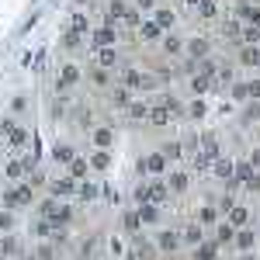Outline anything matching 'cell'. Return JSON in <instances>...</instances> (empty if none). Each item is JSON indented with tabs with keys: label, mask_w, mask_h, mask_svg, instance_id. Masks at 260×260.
Wrapping results in <instances>:
<instances>
[{
	"label": "cell",
	"mask_w": 260,
	"mask_h": 260,
	"mask_svg": "<svg viewBox=\"0 0 260 260\" xmlns=\"http://www.w3.org/2000/svg\"><path fill=\"white\" fill-rule=\"evenodd\" d=\"M90 49H94V52H98V49H118V31L108 28V24H98L94 35H90Z\"/></svg>",
	"instance_id": "obj_1"
},
{
	"label": "cell",
	"mask_w": 260,
	"mask_h": 260,
	"mask_svg": "<svg viewBox=\"0 0 260 260\" xmlns=\"http://www.w3.org/2000/svg\"><path fill=\"white\" fill-rule=\"evenodd\" d=\"M184 56L187 59H208L212 56V39H205V35H194V39H187L184 42Z\"/></svg>",
	"instance_id": "obj_2"
},
{
	"label": "cell",
	"mask_w": 260,
	"mask_h": 260,
	"mask_svg": "<svg viewBox=\"0 0 260 260\" xmlns=\"http://www.w3.org/2000/svg\"><path fill=\"white\" fill-rule=\"evenodd\" d=\"M163 170H167V156H163L160 149L146 153V160H139V174H153V177H160Z\"/></svg>",
	"instance_id": "obj_3"
},
{
	"label": "cell",
	"mask_w": 260,
	"mask_h": 260,
	"mask_svg": "<svg viewBox=\"0 0 260 260\" xmlns=\"http://www.w3.org/2000/svg\"><path fill=\"white\" fill-rule=\"evenodd\" d=\"M174 115L163 108V104H156V101H149V118H146V125H153V128H167V125H174Z\"/></svg>",
	"instance_id": "obj_4"
},
{
	"label": "cell",
	"mask_w": 260,
	"mask_h": 260,
	"mask_svg": "<svg viewBox=\"0 0 260 260\" xmlns=\"http://www.w3.org/2000/svg\"><path fill=\"white\" fill-rule=\"evenodd\" d=\"M236 66L260 70V49L257 45H236Z\"/></svg>",
	"instance_id": "obj_5"
},
{
	"label": "cell",
	"mask_w": 260,
	"mask_h": 260,
	"mask_svg": "<svg viewBox=\"0 0 260 260\" xmlns=\"http://www.w3.org/2000/svg\"><path fill=\"white\" fill-rule=\"evenodd\" d=\"M194 11H198V21H201V24H219V21H222L219 0H201Z\"/></svg>",
	"instance_id": "obj_6"
},
{
	"label": "cell",
	"mask_w": 260,
	"mask_h": 260,
	"mask_svg": "<svg viewBox=\"0 0 260 260\" xmlns=\"http://www.w3.org/2000/svg\"><path fill=\"white\" fill-rule=\"evenodd\" d=\"M163 35H167V31H163V28H160L153 18H146V21L139 24V42H146V45H160Z\"/></svg>",
	"instance_id": "obj_7"
},
{
	"label": "cell",
	"mask_w": 260,
	"mask_h": 260,
	"mask_svg": "<svg viewBox=\"0 0 260 260\" xmlns=\"http://www.w3.org/2000/svg\"><path fill=\"white\" fill-rule=\"evenodd\" d=\"M160 52H163V56H170V59L184 56V39H180L177 31H167V35L160 39Z\"/></svg>",
	"instance_id": "obj_8"
},
{
	"label": "cell",
	"mask_w": 260,
	"mask_h": 260,
	"mask_svg": "<svg viewBox=\"0 0 260 260\" xmlns=\"http://www.w3.org/2000/svg\"><path fill=\"white\" fill-rule=\"evenodd\" d=\"M149 18L156 21V24H160L163 31H174V28H177V21H180V14L174 11V7H156V11H153Z\"/></svg>",
	"instance_id": "obj_9"
},
{
	"label": "cell",
	"mask_w": 260,
	"mask_h": 260,
	"mask_svg": "<svg viewBox=\"0 0 260 260\" xmlns=\"http://www.w3.org/2000/svg\"><path fill=\"white\" fill-rule=\"evenodd\" d=\"M187 83H191V94H194V98H205V94H212V90H215V77H205V73L187 77Z\"/></svg>",
	"instance_id": "obj_10"
},
{
	"label": "cell",
	"mask_w": 260,
	"mask_h": 260,
	"mask_svg": "<svg viewBox=\"0 0 260 260\" xmlns=\"http://www.w3.org/2000/svg\"><path fill=\"white\" fill-rule=\"evenodd\" d=\"M233 83H236V62L222 59L219 70H215V87H233Z\"/></svg>",
	"instance_id": "obj_11"
},
{
	"label": "cell",
	"mask_w": 260,
	"mask_h": 260,
	"mask_svg": "<svg viewBox=\"0 0 260 260\" xmlns=\"http://www.w3.org/2000/svg\"><path fill=\"white\" fill-rule=\"evenodd\" d=\"M212 174L219 180H233V174H236V160H229V156H215V163H212Z\"/></svg>",
	"instance_id": "obj_12"
},
{
	"label": "cell",
	"mask_w": 260,
	"mask_h": 260,
	"mask_svg": "<svg viewBox=\"0 0 260 260\" xmlns=\"http://www.w3.org/2000/svg\"><path fill=\"white\" fill-rule=\"evenodd\" d=\"M146 198L153 201V205H163V201L170 198V187H167V180H149V184H146Z\"/></svg>",
	"instance_id": "obj_13"
},
{
	"label": "cell",
	"mask_w": 260,
	"mask_h": 260,
	"mask_svg": "<svg viewBox=\"0 0 260 260\" xmlns=\"http://www.w3.org/2000/svg\"><path fill=\"white\" fill-rule=\"evenodd\" d=\"M177 246H180V233H174V229H163L156 236V250H163V253H174Z\"/></svg>",
	"instance_id": "obj_14"
},
{
	"label": "cell",
	"mask_w": 260,
	"mask_h": 260,
	"mask_svg": "<svg viewBox=\"0 0 260 260\" xmlns=\"http://www.w3.org/2000/svg\"><path fill=\"white\" fill-rule=\"evenodd\" d=\"M90 139H94V146H98V149H111V142H115V132H111L108 125H98V128L90 132Z\"/></svg>",
	"instance_id": "obj_15"
},
{
	"label": "cell",
	"mask_w": 260,
	"mask_h": 260,
	"mask_svg": "<svg viewBox=\"0 0 260 260\" xmlns=\"http://www.w3.org/2000/svg\"><path fill=\"white\" fill-rule=\"evenodd\" d=\"M246 222H250V208L246 205H233L229 208V225L233 229H246Z\"/></svg>",
	"instance_id": "obj_16"
},
{
	"label": "cell",
	"mask_w": 260,
	"mask_h": 260,
	"mask_svg": "<svg viewBox=\"0 0 260 260\" xmlns=\"http://www.w3.org/2000/svg\"><path fill=\"white\" fill-rule=\"evenodd\" d=\"M125 115H128L132 121H146V118H149V101H136V98H132V104L125 108Z\"/></svg>",
	"instance_id": "obj_17"
},
{
	"label": "cell",
	"mask_w": 260,
	"mask_h": 260,
	"mask_svg": "<svg viewBox=\"0 0 260 260\" xmlns=\"http://www.w3.org/2000/svg\"><path fill=\"white\" fill-rule=\"evenodd\" d=\"M187 184H191V177H187L184 170H174V174L167 177V187H170V194H180V191H187Z\"/></svg>",
	"instance_id": "obj_18"
},
{
	"label": "cell",
	"mask_w": 260,
	"mask_h": 260,
	"mask_svg": "<svg viewBox=\"0 0 260 260\" xmlns=\"http://www.w3.org/2000/svg\"><path fill=\"white\" fill-rule=\"evenodd\" d=\"M229 101H233V104H246V101H250V83L236 80L233 87H229Z\"/></svg>",
	"instance_id": "obj_19"
},
{
	"label": "cell",
	"mask_w": 260,
	"mask_h": 260,
	"mask_svg": "<svg viewBox=\"0 0 260 260\" xmlns=\"http://www.w3.org/2000/svg\"><path fill=\"white\" fill-rule=\"evenodd\" d=\"M253 177H257V170H253V167H250V163H246V160H236V174H233V180L246 187V184H250V180H253Z\"/></svg>",
	"instance_id": "obj_20"
},
{
	"label": "cell",
	"mask_w": 260,
	"mask_h": 260,
	"mask_svg": "<svg viewBox=\"0 0 260 260\" xmlns=\"http://www.w3.org/2000/svg\"><path fill=\"white\" fill-rule=\"evenodd\" d=\"M180 243H187V246H201V225L198 222H194V225H184V229H180Z\"/></svg>",
	"instance_id": "obj_21"
},
{
	"label": "cell",
	"mask_w": 260,
	"mask_h": 260,
	"mask_svg": "<svg viewBox=\"0 0 260 260\" xmlns=\"http://www.w3.org/2000/svg\"><path fill=\"white\" fill-rule=\"evenodd\" d=\"M198 225H219V208H215V205H201L198 208Z\"/></svg>",
	"instance_id": "obj_22"
},
{
	"label": "cell",
	"mask_w": 260,
	"mask_h": 260,
	"mask_svg": "<svg viewBox=\"0 0 260 260\" xmlns=\"http://www.w3.org/2000/svg\"><path fill=\"white\" fill-rule=\"evenodd\" d=\"M139 219L146 222V225L160 222V205H153V201H142V208H139Z\"/></svg>",
	"instance_id": "obj_23"
},
{
	"label": "cell",
	"mask_w": 260,
	"mask_h": 260,
	"mask_svg": "<svg viewBox=\"0 0 260 260\" xmlns=\"http://www.w3.org/2000/svg\"><path fill=\"white\" fill-rule=\"evenodd\" d=\"M240 45H260V28L257 24H243L240 28Z\"/></svg>",
	"instance_id": "obj_24"
},
{
	"label": "cell",
	"mask_w": 260,
	"mask_h": 260,
	"mask_svg": "<svg viewBox=\"0 0 260 260\" xmlns=\"http://www.w3.org/2000/svg\"><path fill=\"white\" fill-rule=\"evenodd\" d=\"M98 66L115 70V66H118V49H98Z\"/></svg>",
	"instance_id": "obj_25"
},
{
	"label": "cell",
	"mask_w": 260,
	"mask_h": 260,
	"mask_svg": "<svg viewBox=\"0 0 260 260\" xmlns=\"http://www.w3.org/2000/svg\"><path fill=\"white\" fill-rule=\"evenodd\" d=\"M205 115H208L205 98H191V101H187V118H205Z\"/></svg>",
	"instance_id": "obj_26"
},
{
	"label": "cell",
	"mask_w": 260,
	"mask_h": 260,
	"mask_svg": "<svg viewBox=\"0 0 260 260\" xmlns=\"http://www.w3.org/2000/svg\"><path fill=\"white\" fill-rule=\"evenodd\" d=\"M132 104V90H125V87H118V90H111V108H128Z\"/></svg>",
	"instance_id": "obj_27"
},
{
	"label": "cell",
	"mask_w": 260,
	"mask_h": 260,
	"mask_svg": "<svg viewBox=\"0 0 260 260\" xmlns=\"http://www.w3.org/2000/svg\"><path fill=\"white\" fill-rule=\"evenodd\" d=\"M87 163H90L94 170H108V167H111V153H108V149H94V156Z\"/></svg>",
	"instance_id": "obj_28"
},
{
	"label": "cell",
	"mask_w": 260,
	"mask_h": 260,
	"mask_svg": "<svg viewBox=\"0 0 260 260\" xmlns=\"http://www.w3.org/2000/svg\"><path fill=\"white\" fill-rule=\"evenodd\" d=\"M167 160H180L184 156V146H180V139H170V142H163V149H160Z\"/></svg>",
	"instance_id": "obj_29"
},
{
	"label": "cell",
	"mask_w": 260,
	"mask_h": 260,
	"mask_svg": "<svg viewBox=\"0 0 260 260\" xmlns=\"http://www.w3.org/2000/svg\"><path fill=\"white\" fill-rule=\"evenodd\" d=\"M142 21H146V14H142V11H136V7H128V11H125V18H121V24H125V28H136V31H139Z\"/></svg>",
	"instance_id": "obj_30"
},
{
	"label": "cell",
	"mask_w": 260,
	"mask_h": 260,
	"mask_svg": "<svg viewBox=\"0 0 260 260\" xmlns=\"http://www.w3.org/2000/svg\"><path fill=\"white\" fill-rule=\"evenodd\" d=\"M253 240H257V236H253V233H250V229H236V250H243V253H246V250H250V246H253Z\"/></svg>",
	"instance_id": "obj_31"
},
{
	"label": "cell",
	"mask_w": 260,
	"mask_h": 260,
	"mask_svg": "<svg viewBox=\"0 0 260 260\" xmlns=\"http://www.w3.org/2000/svg\"><path fill=\"white\" fill-rule=\"evenodd\" d=\"M73 83H80V70H77V66H66L62 77H59V87L66 90V87H73Z\"/></svg>",
	"instance_id": "obj_32"
},
{
	"label": "cell",
	"mask_w": 260,
	"mask_h": 260,
	"mask_svg": "<svg viewBox=\"0 0 260 260\" xmlns=\"http://www.w3.org/2000/svg\"><path fill=\"white\" fill-rule=\"evenodd\" d=\"M219 257V243H201L198 253H194V260H215Z\"/></svg>",
	"instance_id": "obj_33"
},
{
	"label": "cell",
	"mask_w": 260,
	"mask_h": 260,
	"mask_svg": "<svg viewBox=\"0 0 260 260\" xmlns=\"http://www.w3.org/2000/svg\"><path fill=\"white\" fill-rule=\"evenodd\" d=\"M90 80H94V87H108V83H111V70L94 66V70H90Z\"/></svg>",
	"instance_id": "obj_34"
},
{
	"label": "cell",
	"mask_w": 260,
	"mask_h": 260,
	"mask_svg": "<svg viewBox=\"0 0 260 260\" xmlns=\"http://www.w3.org/2000/svg\"><path fill=\"white\" fill-rule=\"evenodd\" d=\"M87 167H90L87 160H80V156H73V160H70V177H73V180H80L83 174H87Z\"/></svg>",
	"instance_id": "obj_35"
},
{
	"label": "cell",
	"mask_w": 260,
	"mask_h": 260,
	"mask_svg": "<svg viewBox=\"0 0 260 260\" xmlns=\"http://www.w3.org/2000/svg\"><path fill=\"white\" fill-rule=\"evenodd\" d=\"M121 225H125L128 233H139V225H142L139 212H125V215H121Z\"/></svg>",
	"instance_id": "obj_36"
},
{
	"label": "cell",
	"mask_w": 260,
	"mask_h": 260,
	"mask_svg": "<svg viewBox=\"0 0 260 260\" xmlns=\"http://www.w3.org/2000/svg\"><path fill=\"white\" fill-rule=\"evenodd\" d=\"M215 236H219L215 243H233V240H236V229L225 222V225H219V229H215Z\"/></svg>",
	"instance_id": "obj_37"
},
{
	"label": "cell",
	"mask_w": 260,
	"mask_h": 260,
	"mask_svg": "<svg viewBox=\"0 0 260 260\" xmlns=\"http://www.w3.org/2000/svg\"><path fill=\"white\" fill-rule=\"evenodd\" d=\"M52 191H56V194H73V191H77V180H73V177L56 180V187H52Z\"/></svg>",
	"instance_id": "obj_38"
},
{
	"label": "cell",
	"mask_w": 260,
	"mask_h": 260,
	"mask_svg": "<svg viewBox=\"0 0 260 260\" xmlns=\"http://www.w3.org/2000/svg\"><path fill=\"white\" fill-rule=\"evenodd\" d=\"M125 11H128V7H125V4H121V0H111V7H108V18L121 21V18H125Z\"/></svg>",
	"instance_id": "obj_39"
},
{
	"label": "cell",
	"mask_w": 260,
	"mask_h": 260,
	"mask_svg": "<svg viewBox=\"0 0 260 260\" xmlns=\"http://www.w3.org/2000/svg\"><path fill=\"white\" fill-rule=\"evenodd\" d=\"M160 7V0H136V11H142V14H153Z\"/></svg>",
	"instance_id": "obj_40"
},
{
	"label": "cell",
	"mask_w": 260,
	"mask_h": 260,
	"mask_svg": "<svg viewBox=\"0 0 260 260\" xmlns=\"http://www.w3.org/2000/svg\"><path fill=\"white\" fill-rule=\"evenodd\" d=\"M7 136H11V142H14V146H24V142H28V132H24V128H11Z\"/></svg>",
	"instance_id": "obj_41"
},
{
	"label": "cell",
	"mask_w": 260,
	"mask_h": 260,
	"mask_svg": "<svg viewBox=\"0 0 260 260\" xmlns=\"http://www.w3.org/2000/svg\"><path fill=\"white\" fill-rule=\"evenodd\" d=\"M246 83H250V101H257V104H260V77H250Z\"/></svg>",
	"instance_id": "obj_42"
},
{
	"label": "cell",
	"mask_w": 260,
	"mask_h": 260,
	"mask_svg": "<svg viewBox=\"0 0 260 260\" xmlns=\"http://www.w3.org/2000/svg\"><path fill=\"white\" fill-rule=\"evenodd\" d=\"M73 31H87V14H73Z\"/></svg>",
	"instance_id": "obj_43"
},
{
	"label": "cell",
	"mask_w": 260,
	"mask_h": 260,
	"mask_svg": "<svg viewBox=\"0 0 260 260\" xmlns=\"http://www.w3.org/2000/svg\"><path fill=\"white\" fill-rule=\"evenodd\" d=\"M56 160H59V163H70V160H73V153H70V146H59V149H56Z\"/></svg>",
	"instance_id": "obj_44"
},
{
	"label": "cell",
	"mask_w": 260,
	"mask_h": 260,
	"mask_svg": "<svg viewBox=\"0 0 260 260\" xmlns=\"http://www.w3.org/2000/svg\"><path fill=\"white\" fill-rule=\"evenodd\" d=\"M246 163H250V167L260 174V146H257V149H250V160H246Z\"/></svg>",
	"instance_id": "obj_45"
},
{
	"label": "cell",
	"mask_w": 260,
	"mask_h": 260,
	"mask_svg": "<svg viewBox=\"0 0 260 260\" xmlns=\"http://www.w3.org/2000/svg\"><path fill=\"white\" fill-rule=\"evenodd\" d=\"M80 194H83V198H98V187H94V184H83Z\"/></svg>",
	"instance_id": "obj_46"
},
{
	"label": "cell",
	"mask_w": 260,
	"mask_h": 260,
	"mask_svg": "<svg viewBox=\"0 0 260 260\" xmlns=\"http://www.w3.org/2000/svg\"><path fill=\"white\" fill-rule=\"evenodd\" d=\"M111 253H115V257H121V253H125V250H121V240H118V236L111 240Z\"/></svg>",
	"instance_id": "obj_47"
},
{
	"label": "cell",
	"mask_w": 260,
	"mask_h": 260,
	"mask_svg": "<svg viewBox=\"0 0 260 260\" xmlns=\"http://www.w3.org/2000/svg\"><path fill=\"white\" fill-rule=\"evenodd\" d=\"M180 4H184V7H198L201 0H180Z\"/></svg>",
	"instance_id": "obj_48"
},
{
	"label": "cell",
	"mask_w": 260,
	"mask_h": 260,
	"mask_svg": "<svg viewBox=\"0 0 260 260\" xmlns=\"http://www.w3.org/2000/svg\"><path fill=\"white\" fill-rule=\"evenodd\" d=\"M250 4H257V7H260V0H250Z\"/></svg>",
	"instance_id": "obj_49"
}]
</instances>
